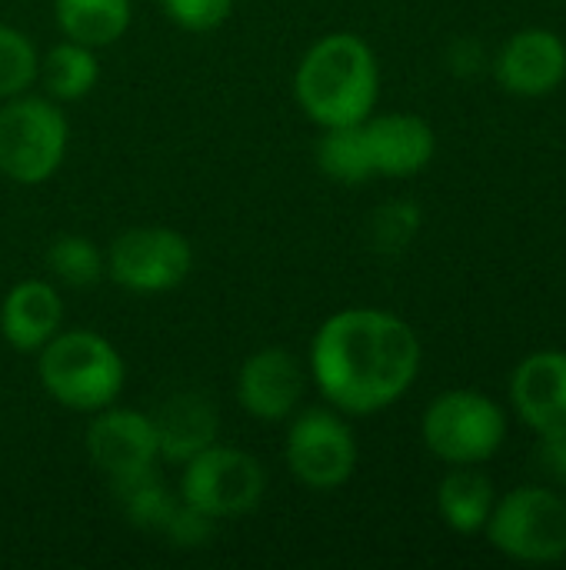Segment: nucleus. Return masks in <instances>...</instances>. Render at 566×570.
<instances>
[{
    "instance_id": "nucleus-1",
    "label": "nucleus",
    "mask_w": 566,
    "mask_h": 570,
    "mask_svg": "<svg viewBox=\"0 0 566 570\" xmlns=\"http://www.w3.org/2000/svg\"><path fill=\"white\" fill-rule=\"evenodd\" d=\"M420 371V341L387 311H340L310 344V374L320 394L347 414H377L407 394Z\"/></svg>"
},
{
    "instance_id": "nucleus-2",
    "label": "nucleus",
    "mask_w": 566,
    "mask_h": 570,
    "mask_svg": "<svg viewBox=\"0 0 566 570\" xmlns=\"http://www.w3.org/2000/svg\"><path fill=\"white\" fill-rule=\"evenodd\" d=\"M294 90L304 114L320 127L364 124L380 90L377 57L357 33H330L304 53Z\"/></svg>"
},
{
    "instance_id": "nucleus-3",
    "label": "nucleus",
    "mask_w": 566,
    "mask_h": 570,
    "mask_svg": "<svg viewBox=\"0 0 566 570\" xmlns=\"http://www.w3.org/2000/svg\"><path fill=\"white\" fill-rule=\"evenodd\" d=\"M123 361L110 341L93 331L53 334L40 347V384L70 411H103L123 391Z\"/></svg>"
},
{
    "instance_id": "nucleus-4",
    "label": "nucleus",
    "mask_w": 566,
    "mask_h": 570,
    "mask_svg": "<svg viewBox=\"0 0 566 570\" xmlns=\"http://www.w3.org/2000/svg\"><path fill=\"white\" fill-rule=\"evenodd\" d=\"M67 120L40 97H10L0 107V174L17 184H43L67 154Z\"/></svg>"
},
{
    "instance_id": "nucleus-5",
    "label": "nucleus",
    "mask_w": 566,
    "mask_h": 570,
    "mask_svg": "<svg viewBox=\"0 0 566 570\" xmlns=\"http://www.w3.org/2000/svg\"><path fill=\"white\" fill-rule=\"evenodd\" d=\"M490 544L524 564L566 558V498L547 488L510 491L487 518Z\"/></svg>"
},
{
    "instance_id": "nucleus-6",
    "label": "nucleus",
    "mask_w": 566,
    "mask_h": 570,
    "mask_svg": "<svg viewBox=\"0 0 566 570\" xmlns=\"http://www.w3.org/2000/svg\"><path fill=\"white\" fill-rule=\"evenodd\" d=\"M504 411L477 391H447L424 414V441L447 464H480L504 444Z\"/></svg>"
},
{
    "instance_id": "nucleus-7",
    "label": "nucleus",
    "mask_w": 566,
    "mask_h": 570,
    "mask_svg": "<svg viewBox=\"0 0 566 570\" xmlns=\"http://www.w3.org/2000/svg\"><path fill=\"white\" fill-rule=\"evenodd\" d=\"M264 488H267V478L257 458L234 451V448H217V444L193 454L180 478L183 501L203 511L207 518L250 514L260 504Z\"/></svg>"
},
{
    "instance_id": "nucleus-8",
    "label": "nucleus",
    "mask_w": 566,
    "mask_h": 570,
    "mask_svg": "<svg viewBox=\"0 0 566 570\" xmlns=\"http://www.w3.org/2000/svg\"><path fill=\"white\" fill-rule=\"evenodd\" d=\"M193 250L170 227H133L110 247V274L133 294H163L187 281Z\"/></svg>"
},
{
    "instance_id": "nucleus-9",
    "label": "nucleus",
    "mask_w": 566,
    "mask_h": 570,
    "mask_svg": "<svg viewBox=\"0 0 566 570\" xmlns=\"http://www.w3.org/2000/svg\"><path fill=\"white\" fill-rule=\"evenodd\" d=\"M287 464L300 484L314 491H334L347 484L357 468L354 431L334 411L314 407L300 414L287 434Z\"/></svg>"
},
{
    "instance_id": "nucleus-10",
    "label": "nucleus",
    "mask_w": 566,
    "mask_h": 570,
    "mask_svg": "<svg viewBox=\"0 0 566 570\" xmlns=\"http://www.w3.org/2000/svg\"><path fill=\"white\" fill-rule=\"evenodd\" d=\"M517 414L544 438H566V351H537L524 357L510 381Z\"/></svg>"
},
{
    "instance_id": "nucleus-11",
    "label": "nucleus",
    "mask_w": 566,
    "mask_h": 570,
    "mask_svg": "<svg viewBox=\"0 0 566 570\" xmlns=\"http://www.w3.org/2000/svg\"><path fill=\"white\" fill-rule=\"evenodd\" d=\"M87 454L107 478H127L150 471L160 458L157 434L147 414L137 411H100L87 431Z\"/></svg>"
},
{
    "instance_id": "nucleus-12",
    "label": "nucleus",
    "mask_w": 566,
    "mask_h": 570,
    "mask_svg": "<svg viewBox=\"0 0 566 570\" xmlns=\"http://www.w3.org/2000/svg\"><path fill=\"white\" fill-rule=\"evenodd\" d=\"M304 394V371L284 347H264L247 357L237 377V401L257 421H284Z\"/></svg>"
},
{
    "instance_id": "nucleus-13",
    "label": "nucleus",
    "mask_w": 566,
    "mask_h": 570,
    "mask_svg": "<svg viewBox=\"0 0 566 570\" xmlns=\"http://www.w3.org/2000/svg\"><path fill=\"white\" fill-rule=\"evenodd\" d=\"M497 77L517 97H544L566 77V43L544 27L520 30L497 57Z\"/></svg>"
},
{
    "instance_id": "nucleus-14",
    "label": "nucleus",
    "mask_w": 566,
    "mask_h": 570,
    "mask_svg": "<svg viewBox=\"0 0 566 570\" xmlns=\"http://www.w3.org/2000/svg\"><path fill=\"white\" fill-rule=\"evenodd\" d=\"M374 170L384 177H414L420 174L437 150L430 124L417 114H384L364 120Z\"/></svg>"
},
{
    "instance_id": "nucleus-15",
    "label": "nucleus",
    "mask_w": 566,
    "mask_h": 570,
    "mask_svg": "<svg viewBox=\"0 0 566 570\" xmlns=\"http://www.w3.org/2000/svg\"><path fill=\"white\" fill-rule=\"evenodd\" d=\"M153 434H157V451L170 464H187L193 454L207 451L217 441L220 417L217 407L203 394H173L167 397L157 414H150Z\"/></svg>"
},
{
    "instance_id": "nucleus-16",
    "label": "nucleus",
    "mask_w": 566,
    "mask_h": 570,
    "mask_svg": "<svg viewBox=\"0 0 566 570\" xmlns=\"http://www.w3.org/2000/svg\"><path fill=\"white\" fill-rule=\"evenodd\" d=\"M63 321L60 294L47 281H20L0 307V334L13 351H40Z\"/></svg>"
},
{
    "instance_id": "nucleus-17",
    "label": "nucleus",
    "mask_w": 566,
    "mask_h": 570,
    "mask_svg": "<svg viewBox=\"0 0 566 570\" xmlns=\"http://www.w3.org/2000/svg\"><path fill=\"white\" fill-rule=\"evenodd\" d=\"M53 17L67 40L110 47L130 27V0H53Z\"/></svg>"
},
{
    "instance_id": "nucleus-18",
    "label": "nucleus",
    "mask_w": 566,
    "mask_h": 570,
    "mask_svg": "<svg viewBox=\"0 0 566 570\" xmlns=\"http://www.w3.org/2000/svg\"><path fill=\"white\" fill-rule=\"evenodd\" d=\"M494 504H497L494 484L480 471H474L470 464H460L454 474H447L440 481V491H437L440 518L460 534H474V531L487 528Z\"/></svg>"
},
{
    "instance_id": "nucleus-19",
    "label": "nucleus",
    "mask_w": 566,
    "mask_h": 570,
    "mask_svg": "<svg viewBox=\"0 0 566 570\" xmlns=\"http://www.w3.org/2000/svg\"><path fill=\"white\" fill-rule=\"evenodd\" d=\"M37 73L43 77V87L53 100H80L97 87L100 60H97L93 47H83L77 40H63V43L47 50Z\"/></svg>"
},
{
    "instance_id": "nucleus-20",
    "label": "nucleus",
    "mask_w": 566,
    "mask_h": 570,
    "mask_svg": "<svg viewBox=\"0 0 566 570\" xmlns=\"http://www.w3.org/2000/svg\"><path fill=\"white\" fill-rule=\"evenodd\" d=\"M324 130L327 134L317 140V164L327 177H334L340 184H364L377 174L364 124L324 127Z\"/></svg>"
},
{
    "instance_id": "nucleus-21",
    "label": "nucleus",
    "mask_w": 566,
    "mask_h": 570,
    "mask_svg": "<svg viewBox=\"0 0 566 570\" xmlns=\"http://www.w3.org/2000/svg\"><path fill=\"white\" fill-rule=\"evenodd\" d=\"M113 488H117V501H120L123 514L130 518V524L147 528V531H163V524L170 521V514L177 508V501L157 481L153 468L140 471V474L117 478Z\"/></svg>"
},
{
    "instance_id": "nucleus-22",
    "label": "nucleus",
    "mask_w": 566,
    "mask_h": 570,
    "mask_svg": "<svg viewBox=\"0 0 566 570\" xmlns=\"http://www.w3.org/2000/svg\"><path fill=\"white\" fill-rule=\"evenodd\" d=\"M103 267H107V261H103L100 247L77 234L53 240L47 250V271L70 287H93L103 277Z\"/></svg>"
},
{
    "instance_id": "nucleus-23",
    "label": "nucleus",
    "mask_w": 566,
    "mask_h": 570,
    "mask_svg": "<svg viewBox=\"0 0 566 570\" xmlns=\"http://www.w3.org/2000/svg\"><path fill=\"white\" fill-rule=\"evenodd\" d=\"M40 70V57L17 27L0 23V100L20 97Z\"/></svg>"
},
{
    "instance_id": "nucleus-24",
    "label": "nucleus",
    "mask_w": 566,
    "mask_h": 570,
    "mask_svg": "<svg viewBox=\"0 0 566 570\" xmlns=\"http://www.w3.org/2000/svg\"><path fill=\"white\" fill-rule=\"evenodd\" d=\"M420 230V210L407 200H394L384 204L374 217H370V244L380 254H397L404 250L414 234Z\"/></svg>"
},
{
    "instance_id": "nucleus-25",
    "label": "nucleus",
    "mask_w": 566,
    "mask_h": 570,
    "mask_svg": "<svg viewBox=\"0 0 566 570\" xmlns=\"http://www.w3.org/2000/svg\"><path fill=\"white\" fill-rule=\"evenodd\" d=\"M160 3H163L167 17L190 33L217 30L234 10V0H160Z\"/></svg>"
},
{
    "instance_id": "nucleus-26",
    "label": "nucleus",
    "mask_w": 566,
    "mask_h": 570,
    "mask_svg": "<svg viewBox=\"0 0 566 570\" xmlns=\"http://www.w3.org/2000/svg\"><path fill=\"white\" fill-rule=\"evenodd\" d=\"M210 521H214V518H207L203 511H197V508H190V504L183 501V504L173 508L170 521L163 524V534H167L177 548H200V544L210 538Z\"/></svg>"
},
{
    "instance_id": "nucleus-27",
    "label": "nucleus",
    "mask_w": 566,
    "mask_h": 570,
    "mask_svg": "<svg viewBox=\"0 0 566 570\" xmlns=\"http://www.w3.org/2000/svg\"><path fill=\"white\" fill-rule=\"evenodd\" d=\"M544 468L566 484V438H557V441H544Z\"/></svg>"
}]
</instances>
